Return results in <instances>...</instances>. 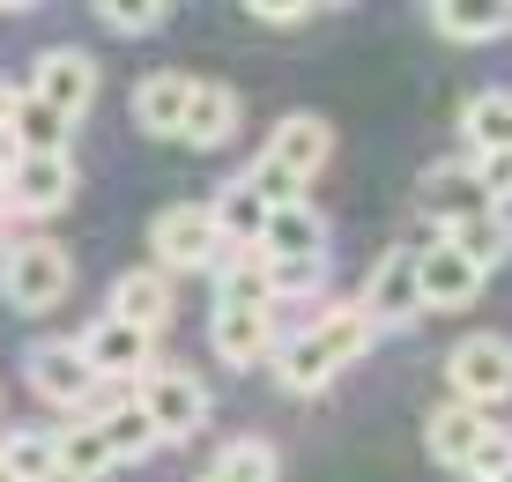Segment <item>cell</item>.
<instances>
[{"label":"cell","instance_id":"cell-11","mask_svg":"<svg viewBox=\"0 0 512 482\" xmlns=\"http://www.w3.org/2000/svg\"><path fill=\"white\" fill-rule=\"evenodd\" d=\"M416 208L438 230H453V223L490 216V193H483V178H475V164H431V171H423V186H416Z\"/></svg>","mask_w":512,"mask_h":482},{"label":"cell","instance_id":"cell-13","mask_svg":"<svg viewBox=\"0 0 512 482\" xmlns=\"http://www.w3.org/2000/svg\"><path fill=\"white\" fill-rule=\"evenodd\" d=\"M260 260H327V216H320L312 201H282V208H268Z\"/></svg>","mask_w":512,"mask_h":482},{"label":"cell","instance_id":"cell-40","mask_svg":"<svg viewBox=\"0 0 512 482\" xmlns=\"http://www.w3.org/2000/svg\"><path fill=\"white\" fill-rule=\"evenodd\" d=\"M468 482H475V475H468Z\"/></svg>","mask_w":512,"mask_h":482},{"label":"cell","instance_id":"cell-33","mask_svg":"<svg viewBox=\"0 0 512 482\" xmlns=\"http://www.w3.org/2000/svg\"><path fill=\"white\" fill-rule=\"evenodd\" d=\"M468 164H475V178H483L490 208H505V201H512V149H498V156H468Z\"/></svg>","mask_w":512,"mask_h":482},{"label":"cell","instance_id":"cell-39","mask_svg":"<svg viewBox=\"0 0 512 482\" xmlns=\"http://www.w3.org/2000/svg\"><path fill=\"white\" fill-rule=\"evenodd\" d=\"M0 482H15V475H8V468H0Z\"/></svg>","mask_w":512,"mask_h":482},{"label":"cell","instance_id":"cell-9","mask_svg":"<svg viewBox=\"0 0 512 482\" xmlns=\"http://www.w3.org/2000/svg\"><path fill=\"white\" fill-rule=\"evenodd\" d=\"M357 312L372 319V334H379V327H416V319H423V290H416V253H409V245L379 253V267L364 275V297H357Z\"/></svg>","mask_w":512,"mask_h":482},{"label":"cell","instance_id":"cell-8","mask_svg":"<svg viewBox=\"0 0 512 482\" xmlns=\"http://www.w3.org/2000/svg\"><path fill=\"white\" fill-rule=\"evenodd\" d=\"M23 97H38L45 112H60L67 127H75L82 112L97 104V60L82 45H52V52H38V67H30V89Z\"/></svg>","mask_w":512,"mask_h":482},{"label":"cell","instance_id":"cell-29","mask_svg":"<svg viewBox=\"0 0 512 482\" xmlns=\"http://www.w3.org/2000/svg\"><path fill=\"white\" fill-rule=\"evenodd\" d=\"M216 475L223 482H275L282 475V453L268 438H231V445H223V460H216Z\"/></svg>","mask_w":512,"mask_h":482},{"label":"cell","instance_id":"cell-14","mask_svg":"<svg viewBox=\"0 0 512 482\" xmlns=\"http://www.w3.org/2000/svg\"><path fill=\"white\" fill-rule=\"evenodd\" d=\"M112 319H127L141 334H164L171 327V275L164 267H127L112 282Z\"/></svg>","mask_w":512,"mask_h":482},{"label":"cell","instance_id":"cell-25","mask_svg":"<svg viewBox=\"0 0 512 482\" xmlns=\"http://www.w3.org/2000/svg\"><path fill=\"white\" fill-rule=\"evenodd\" d=\"M52 445H60V482H104L119 468L112 460V445H104V431L90 416H75L67 431H52Z\"/></svg>","mask_w":512,"mask_h":482},{"label":"cell","instance_id":"cell-28","mask_svg":"<svg viewBox=\"0 0 512 482\" xmlns=\"http://www.w3.org/2000/svg\"><path fill=\"white\" fill-rule=\"evenodd\" d=\"M0 468L15 482H60V445H52V431H8L0 438Z\"/></svg>","mask_w":512,"mask_h":482},{"label":"cell","instance_id":"cell-16","mask_svg":"<svg viewBox=\"0 0 512 482\" xmlns=\"http://www.w3.org/2000/svg\"><path fill=\"white\" fill-rule=\"evenodd\" d=\"M416 290H423V305H438V312H461L475 305V290H483V275L453 253V245H423L416 253Z\"/></svg>","mask_w":512,"mask_h":482},{"label":"cell","instance_id":"cell-6","mask_svg":"<svg viewBox=\"0 0 512 482\" xmlns=\"http://www.w3.org/2000/svg\"><path fill=\"white\" fill-rule=\"evenodd\" d=\"M446 379H453V401H468V408L512 401V334H468V342H453Z\"/></svg>","mask_w":512,"mask_h":482},{"label":"cell","instance_id":"cell-35","mask_svg":"<svg viewBox=\"0 0 512 482\" xmlns=\"http://www.w3.org/2000/svg\"><path fill=\"white\" fill-rule=\"evenodd\" d=\"M15 104H23V89H8V82H0V141H8V119H15Z\"/></svg>","mask_w":512,"mask_h":482},{"label":"cell","instance_id":"cell-1","mask_svg":"<svg viewBox=\"0 0 512 482\" xmlns=\"http://www.w3.org/2000/svg\"><path fill=\"white\" fill-rule=\"evenodd\" d=\"M372 342H379V334H372V319H364L357 305H327L320 319H305L297 334H282L275 379L290 386V394H320L334 371H349Z\"/></svg>","mask_w":512,"mask_h":482},{"label":"cell","instance_id":"cell-26","mask_svg":"<svg viewBox=\"0 0 512 482\" xmlns=\"http://www.w3.org/2000/svg\"><path fill=\"white\" fill-rule=\"evenodd\" d=\"M461 141H468L475 156L512 149V89H483V97L461 104Z\"/></svg>","mask_w":512,"mask_h":482},{"label":"cell","instance_id":"cell-2","mask_svg":"<svg viewBox=\"0 0 512 482\" xmlns=\"http://www.w3.org/2000/svg\"><path fill=\"white\" fill-rule=\"evenodd\" d=\"M134 401L149 408V423H156V438L164 445H186V438H201V423H208V379H193L186 364H149L141 371V386H134Z\"/></svg>","mask_w":512,"mask_h":482},{"label":"cell","instance_id":"cell-30","mask_svg":"<svg viewBox=\"0 0 512 482\" xmlns=\"http://www.w3.org/2000/svg\"><path fill=\"white\" fill-rule=\"evenodd\" d=\"M104 30H119V38H149L156 23H164V0H104Z\"/></svg>","mask_w":512,"mask_h":482},{"label":"cell","instance_id":"cell-18","mask_svg":"<svg viewBox=\"0 0 512 482\" xmlns=\"http://www.w3.org/2000/svg\"><path fill=\"white\" fill-rule=\"evenodd\" d=\"M238 119H245V104H238L231 82H193V104H186L179 141H186V149H223V141L238 134Z\"/></svg>","mask_w":512,"mask_h":482},{"label":"cell","instance_id":"cell-15","mask_svg":"<svg viewBox=\"0 0 512 482\" xmlns=\"http://www.w3.org/2000/svg\"><path fill=\"white\" fill-rule=\"evenodd\" d=\"M186 104H193V75H141L134 82V127L141 134H156V141H179L186 127Z\"/></svg>","mask_w":512,"mask_h":482},{"label":"cell","instance_id":"cell-36","mask_svg":"<svg viewBox=\"0 0 512 482\" xmlns=\"http://www.w3.org/2000/svg\"><path fill=\"white\" fill-rule=\"evenodd\" d=\"M0 253H8V208H0Z\"/></svg>","mask_w":512,"mask_h":482},{"label":"cell","instance_id":"cell-10","mask_svg":"<svg viewBox=\"0 0 512 482\" xmlns=\"http://www.w3.org/2000/svg\"><path fill=\"white\" fill-rule=\"evenodd\" d=\"M260 156H268V164H275L282 178H290L297 193H305L312 178L327 171V156H334V127H327V119H312V112H290V119L275 127V141H268Z\"/></svg>","mask_w":512,"mask_h":482},{"label":"cell","instance_id":"cell-32","mask_svg":"<svg viewBox=\"0 0 512 482\" xmlns=\"http://www.w3.org/2000/svg\"><path fill=\"white\" fill-rule=\"evenodd\" d=\"M505 468H512V431H498V423H490L483 445L468 453V475H475V482H498Z\"/></svg>","mask_w":512,"mask_h":482},{"label":"cell","instance_id":"cell-24","mask_svg":"<svg viewBox=\"0 0 512 482\" xmlns=\"http://www.w3.org/2000/svg\"><path fill=\"white\" fill-rule=\"evenodd\" d=\"M216 312H275L268 260H260V253H231L216 267Z\"/></svg>","mask_w":512,"mask_h":482},{"label":"cell","instance_id":"cell-12","mask_svg":"<svg viewBox=\"0 0 512 482\" xmlns=\"http://www.w3.org/2000/svg\"><path fill=\"white\" fill-rule=\"evenodd\" d=\"M82 356H90V371L97 379H141V371L156 364V334H141V327H127V319H90V334L75 342Z\"/></svg>","mask_w":512,"mask_h":482},{"label":"cell","instance_id":"cell-22","mask_svg":"<svg viewBox=\"0 0 512 482\" xmlns=\"http://www.w3.org/2000/svg\"><path fill=\"white\" fill-rule=\"evenodd\" d=\"M438 245H453L475 275H490V267L512 260V216H505V208H490V216H475V223H453Z\"/></svg>","mask_w":512,"mask_h":482},{"label":"cell","instance_id":"cell-5","mask_svg":"<svg viewBox=\"0 0 512 482\" xmlns=\"http://www.w3.org/2000/svg\"><path fill=\"white\" fill-rule=\"evenodd\" d=\"M75 186H82L75 156H15V164L0 171V208L38 223V216H60V208L75 201Z\"/></svg>","mask_w":512,"mask_h":482},{"label":"cell","instance_id":"cell-37","mask_svg":"<svg viewBox=\"0 0 512 482\" xmlns=\"http://www.w3.org/2000/svg\"><path fill=\"white\" fill-rule=\"evenodd\" d=\"M8 164H15V149H8V141H0V171H8Z\"/></svg>","mask_w":512,"mask_h":482},{"label":"cell","instance_id":"cell-17","mask_svg":"<svg viewBox=\"0 0 512 482\" xmlns=\"http://www.w3.org/2000/svg\"><path fill=\"white\" fill-rule=\"evenodd\" d=\"M208 342H216L223 364H275V349H282V327H275V312H216V327H208Z\"/></svg>","mask_w":512,"mask_h":482},{"label":"cell","instance_id":"cell-27","mask_svg":"<svg viewBox=\"0 0 512 482\" xmlns=\"http://www.w3.org/2000/svg\"><path fill=\"white\" fill-rule=\"evenodd\" d=\"M67 141H75V127H67L60 112H45L38 97L15 104V119H8V149L15 156H67Z\"/></svg>","mask_w":512,"mask_h":482},{"label":"cell","instance_id":"cell-20","mask_svg":"<svg viewBox=\"0 0 512 482\" xmlns=\"http://www.w3.org/2000/svg\"><path fill=\"white\" fill-rule=\"evenodd\" d=\"M90 423L104 431V445H112V460H149L156 445H164V438H156V423H149V408H141L134 394H112L104 408H90Z\"/></svg>","mask_w":512,"mask_h":482},{"label":"cell","instance_id":"cell-19","mask_svg":"<svg viewBox=\"0 0 512 482\" xmlns=\"http://www.w3.org/2000/svg\"><path fill=\"white\" fill-rule=\"evenodd\" d=\"M431 30L453 45H490L512 30V0H438L431 8Z\"/></svg>","mask_w":512,"mask_h":482},{"label":"cell","instance_id":"cell-31","mask_svg":"<svg viewBox=\"0 0 512 482\" xmlns=\"http://www.w3.org/2000/svg\"><path fill=\"white\" fill-rule=\"evenodd\" d=\"M327 282V260H268V290L275 297H312Z\"/></svg>","mask_w":512,"mask_h":482},{"label":"cell","instance_id":"cell-38","mask_svg":"<svg viewBox=\"0 0 512 482\" xmlns=\"http://www.w3.org/2000/svg\"><path fill=\"white\" fill-rule=\"evenodd\" d=\"M201 482H223V475H216V468H208V475H201Z\"/></svg>","mask_w":512,"mask_h":482},{"label":"cell","instance_id":"cell-21","mask_svg":"<svg viewBox=\"0 0 512 482\" xmlns=\"http://www.w3.org/2000/svg\"><path fill=\"white\" fill-rule=\"evenodd\" d=\"M208 216H216V230H223V245H231V253H260V230H268V201H260L245 178H231V186L208 201Z\"/></svg>","mask_w":512,"mask_h":482},{"label":"cell","instance_id":"cell-7","mask_svg":"<svg viewBox=\"0 0 512 482\" xmlns=\"http://www.w3.org/2000/svg\"><path fill=\"white\" fill-rule=\"evenodd\" d=\"M23 379L38 386V401L67 408V423H75L82 408H97V394H104V379L90 371V356H82L75 342H38L23 356Z\"/></svg>","mask_w":512,"mask_h":482},{"label":"cell","instance_id":"cell-34","mask_svg":"<svg viewBox=\"0 0 512 482\" xmlns=\"http://www.w3.org/2000/svg\"><path fill=\"white\" fill-rule=\"evenodd\" d=\"M253 23H268V30H305L312 23V8H297V0H253Z\"/></svg>","mask_w":512,"mask_h":482},{"label":"cell","instance_id":"cell-3","mask_svg":"<svg viewBox=\"0 0 512 482\" xmlns=\"http://www.w3.org/2000/svg\"><path fill=\"white\" fill-rule=\"evenodd\" d=\"M67 290H75V260H67V245H52V238L8 245V260H0V297H8L15 312H52Z\"/></svg>","mask_w":512,"mask_h":482},{"label":"cell","instance_id":"cell-23","mask_svg":"<svg viewBox=\"0 0 512 482\" xmlns=\"http://www.w3.org/2000/svg\"><path fill=\"white\" fill-rule=\"evenodd\" d=\"M483 431H490V416H483V408H468V401H446L431 423H423L431 460H446V468H468V453L483 445Z\"/></svg>","mask_w":512,"mask_h":482},{"label":"cell","instance_id":"cell-4","mask_svg":"<svg viewBox=\"0 0 512 482\" xmlns=\"http://www.w3.org/2000/svg\"><path fill=\"white\" fill-rule=\"evenodd\" d=\"M149 253L164 275H216L223 260H231V245H223V230L208 208H164V216L149 223Z\"/></svg>","mask_w":512,"mask_h":482}]
</instances>
